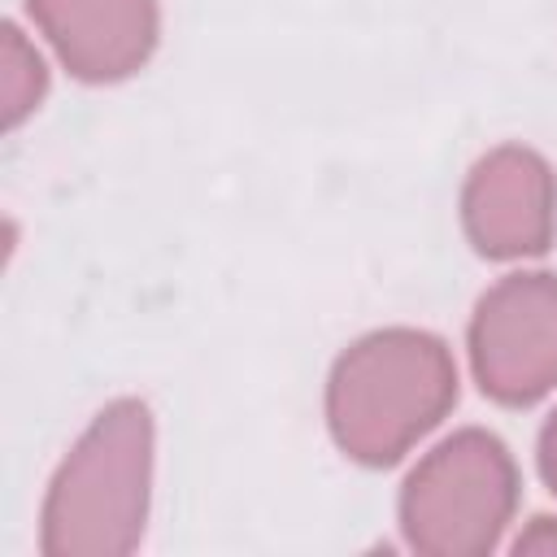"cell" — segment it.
<instances>
[{
    "instance_id": "1",
    "label": "cell",
    "mask_w": 557,
    "mask_h": 557,
    "mask_svg": "<svg viewBox=\"0 0 557 557\" xmlns=\"http://www.w3.org/2000/svg\"><path fill=\"white\" fill-rule=\"evenodd\" d=\"M457 400V366L448 348L409 326L357 339L331 370L326 418L335 444L366 461H400Z\"/></svg>"
},
{
    "instance_id": "2",
    "label": "cell",
    "mask_w": 557,
    "mask_h": 557,
    "mask_svg": "<svg viewBox=\"0 0 557 557\" xmlns=\"http://www.w3.org/2000/svg\"><path fill=\"white\" fill-rule=\"evenodd\" d=\"M152 483V418L113 400L61 461L44 500V553L117 557L144 535Z\"/></svg>"
},
{
    "instance_id": "3",
    "label": "cell",
    "mask_w": 557,
    "mask_h": 557,
    "mask_svg": "<svg viewBox=\"0 0 557 557\" xmlns=\"http://www.w3.org/2000/svg\"><path fill=\"white\" fill-rule=\"evenodd\" d=\"M518 505L509 448L487 431H457L431 448L400 492V527L418 553H487Z\"/></svg>"
},
{
    "instance_id": "4",
    "label": "cell",
    "mask_w": 557,
    "mask_h": 557,
    "mask_svg": "<svg viewBox=\"0 0 557 557\" xmlns=\"http://www.w3.org/2000/svg\"><path fill=\"white\" fill-rule=\"evenodd\" d=\"M470 361L500 405H531L557 387V274H509L474 309Z\"/></svg>"
},
{
    "instance_id": "5",
    "label": "cell",
    "mask_w": 557,
    "mask_h": 557,
    "mask_svg": "<svg viewBox=\"0 0 557 557\" xmlns=\"http://www.w3.org/2000/svg\"><path fill=\"white\" fill-rule=\"evenodd\" d=\"M461 222L470 244L492 261L535 257L553 244L557 183L553 170L518 144L487 152L461 191Z\"/></svg>"
},
{
    "instance_id": "6",
    "label": "cell",
    "mask_w": 557,
    "mask_h": 557,
    "mask_svg": "<svg viewBox=\"0 0 557 557\" xmlns=\"http://www.w3.org/2000/svg\"><path fill=\"white\" fill-rule=\"evenodd\" d=\"M35 26L87 83L135 74L157 44V0H26Z\"/></svg>"
},
{
    "instance_id": "7",
    "label": "cell",
    "mask_w": 557,
    "mask_h": 557,
    "mask_svg": "<svg viewBox=\"0 0 557 557\" xmlns=\"http://www.w3.org/2000/svg\"><path fill=\"white\" fill-rule=\"evenodd\" d=\"M44 87H48L44 57L26 44V35L17 26H4V44H0V113H4V126H17L26 113H35V104L44 100Z\"/></svg>"
},
{
    "instance_id": "8",
    "label": "cell",
    "mask_w": 557,
    "mask_h": 557,
    "mask_svg": "<svg viewBox=\"0 0 557 557\" xmlns=\"http://www.w3.org/2000/svg\"><path fill=\"white\" fill-rule=\"evenodd\" d=\"M513 548H518V553H553V548H557V522H553V518H535L531 531L518 535Z\"/></svg>"
},
{
    "instance_id": "9",
    "label": "cell",
    "mask_w": 557,
    "mask_h": 557,
    "mask_svg": "<svg viewBox=\"0 0 557 557\" xmlns=\"http://www.w3.org/2000/svg\"><path fill=\"white\" fill-rule=\"evenodd\" d=\"M540 474H544V483L557 492V413L544 422V431H540Z\"/></svg>"
}]
</instances>
